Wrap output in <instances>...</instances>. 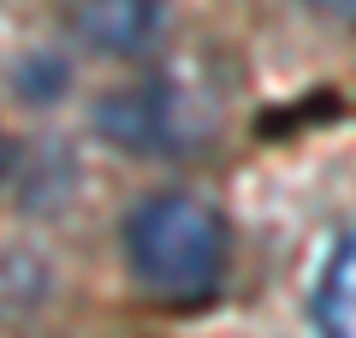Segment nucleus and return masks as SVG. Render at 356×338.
Instances as JSON below:
<instances>
[{"label":"nucleus","mask_w":356,"mask_h":338,"mask_svg":"<svg viewBox=\"0 0 356 338\" xmlns=\"http://www.w3.org/2000/svg\"><path fill=\"white\" fill-rule=\"evenodd\" d=\"M297 6L315 18H332V24H356V0H297Z\"/></svg>","instance_id":"39448f33"},{"label":"nucleus","mask_w":356,"mask_h":338,"mask_svg":"<svg viewBox=\"0 0 356 338\" xmlns=\"http://www.w3.org/2000/svg\"><path fill=\"white\" fill-rule=\"evenodd\" d=\"M102 131L131 154H172L184 149V95H172L166 83L119 89L102 107Z\"/></svg>","instance_id":"f03ea898"},{"label":"nucleus","mask_w":356,"mask_h":338,"mask_svg":"<svg viewBox=\"0 0 356 338\" xmlns=\"http://www.w3.org/2000/svg\"><path fill=\"white\" fill-rule=\"evenodd\" d=\"M0 172H6V137H0Z\"/></svg>","instance_id":"423d86ee"},{"label":"nucleus","mask_w":356,"mask_h":338,"mask_svg":"<svg viewBox=\"0 0 356 338\" xmlns=\"http://www.w3.org/2000/svg\"><path fill=\"white\" fill-rule=\"evenodd\" d=\"M166 24L161 0H83L77 6V36L102 54H143Z\"/></svg>","instance_id":"7ed1b4c3"},{"label":"nucleus","mask_w":356,"mask_h":338,"mask_svg":"<svg viewBox=\"0 0 356 338\" xmlns=\"http://www.w3.org/2000/svg\"><path fill=\"white\" fill-rule=\"evenodd\" d=\"M315 321H321V338H356V225L344 232V243L332 250L327 273H321Z\"/></svg>","instance_id":"20e7f679"},{"label":"nucleus","mask_w":356,"mask_h":338,"mask_svg":"<svg viewBox=\"0 0 356 338\" xmlns=\"http://www.w3.org/2000/svg\"><path fill=\"white\" fill-rule=\"evenodd\" d=\"M125 255L149 297L202 303L226 279L232 238H226V220L208 202L184 196V190H166V196H149L125 220Z\"/></svg>","instance_id":"f257e3e1"}]
</instances>
